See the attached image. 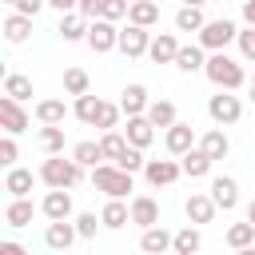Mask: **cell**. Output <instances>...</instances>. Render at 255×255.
<instances>
[{"instance_id": "obj_1", "label": "cell", "mask_w": 255, "mask_h": 255, "mask_svg": "<svg viewBox=\"0 0 255 255\" xmlns=\"http://www.w3.org/2000/svg\"><path fill=\"white\" fill-rule=\"evenodd\" d=\"M203 76H207L215 88H231V92H239V88L247 84L243 64H239V60H231L227 52H211V56H207V64H203Z\"/></svg>"}, {"instance_id": "obj_2", "label": "cell", "mask_w": 255, "mask_h": 255, "mask_svg": "<svg viewBox=\"0 0 255 255\" xmlns=\"http://www.w3.org/2000/svg\"><path fill=\"white\" fill-rule=\"evenodd\" d=\"M40 179H44L48 187H76V183L84 179V163H80L76 155L64 159V155L56 151V155H48V159L40 163Z\"/></svg>"}, {"instance_id": "obj_3", "label": "cell", "mask_w": 255, "mask_h": 255, "mask_svg": "<svg viewBox=\"0 0 255 255\" xmlns=\"http://www.w3.org/2000/svg\"><path fill=\"white\" fill-rule=\"evenodd\" d=\"M92 187H96V191H104V195H112V199H124V195L135 187V179H131V171H124L120 163L104 159V163H96V167H92Z\"/></svg>"}, {"instance_id": "obj_4", "label": "cell", "mask_w": 255, "mask_h": 255, "mask_svg": "<svg viewBox=\"0 0 255 255\" xmlns=\"http://www.w3.org/2000/svg\"><path fill=\"white\" fill-rule=\"evenodd\" d=\"M207 116H211L219 128H227V124H239V116H243V100H239L231 88H219V92L207 100Z\"/></svg>"}, {"instance_id": "obj_5", "label": "cell", "mask_w": 255, "mask_h": 255, "mask_svg": "<svg viewBox=\"0 0 255 255\" xmlns=\"http://www.w3.org/2000/svg\"><path fill=\"white\" fill-rule=\"evenodd\" d=\"M195 36H199V44H203L207 52H223V48H227V44L239 36V28H235V20L219 16V20H207V24H203Z\"/></svg>"}, {"instance_id": "obj_6", "label": "cell", "mask_w": 255, "mask_h": 255, "mask_svg": "<svg viewBox=\"0 0 255 255\" xmlns=\"http://www.w3.org/2000/svg\"><path fill=\"white\" fill-rule=\"evenodd\" d=\"M92 52H112V48H120V28H116V20H104V16H96L92 24H88V40H84Z\"/></svg>"}, {"instance_id": "obj_7", "label": "cell", "mask_w": 255, "mask_h": 255, "mask_svg": "<svg viewBox=\"0 0 255 255\" xmlns=\"http://www.w3.org/2000/svg\"><path fill=\"white\" fill-rule=\"evenodd\" d=\"M28 124H32V116L24 112V100L0 96V128H4L8 135H20V131H28Z\"/></svg>"}, {"instance_id": "obj_8", "label": "cell", "mask_w": 255, "mask_h": 255, "mask_svg": "<svg viewBox=\"0 0 255 255\" xmlns=\"http://www.w3.org/2000/svg\"><path fill=\"white\" fill-rule=\"evenodd\" d=\"M76 239H80L76 219H48V227H44V247L48 251H68Z\"/></svg>"}, {"instance_id": "obj_9", "label": "cell", "mask_w": 255, "mask_h": 255, "mask_svg": "<svg viewBox=\"0 0 255 255\" xmlns=\"http://www.w3.org/2000/svg\"><path fill=\"white\" fill-rule=\"evenodd\" d=\"M147 48H151V32L143 24H131L128 20V28H120V52L128 60H135V56H147Z\"/></svg>"}, {"instance_id": "obj_10", "label": "cell", "mask_w": 255, "mask_h": 255, "mask_svg": "<svg viewBox=\"0 0 255 255\" xmlns=\"http://www.w3.org/2000/svg\"><path fill=\"white\" fill-rule=\"evenodd\" d=\"M195 143H199V135H195L191 124L175 120L171 128H163V147H167V155H183V151H191Z\"/></svg>"}, {"instance_id": "obj_11", "label": "cell", "mask_w": 255, "mask_h": 255, "mask_svg": "<svg viewBox=\"0 0 255 255\" xmlns=\"http://www.w3.org/2000/svg\"><path fill=\"white\" fill-rule=\"evenodd\" d=\"M44 219H72V187H48V195L40 199Z\"/></svg>"}, {"instance_id": "obj_12", "label": "cell", "mask_w": 255, "mask_h": 255, "mask_svg": "<svg viewBox=\"0 0 255 255\" xmlns=\"http://www.w3.org/2000/svg\"><path fill=\"white\" fill-rule=\"evenodd\" d=\"M175 159H179V155H175ZM175 159H147V163H143L147 183H151V187H167V183H175V179L183 175V163H175Z\"/></svg>"}, {"instance_id": "obj_13", "label": "cell", "mask_w": 255, "mask_h": 255, "mask_svg": "<svg viewBox=\"0 0 255 255\" xmlns=\"http://www.w3.org/2000/svg\"><path fill=\"white\" fill-rule=\"evenodd\" d=\"M215 211H219V203L211 199V191H207V195H203V191H191V195H187V203H183L187 223H199V227H203V223H211V219H215Z\"/></svg>"}, {"instance_id": "obj_14", "label": "cell", "mask_w": 255, "mask_h": 255, "mask_svg": "<svg viewBox=\"0 0 255 255\" xmlns=\"http://www.w3.org/2000/svg\"><path fill=\"white\" fill-rule=\"evenodd\" d=\"M124 135H128V143H135V147H151V139H155V124L147 120V112H143V116H128Z\"/></svg>"}, {"instance_id": "obj_15", "label": "cell", "mask_w": 255, "mask_h": 255, "mask_svg": "<svg viewBox=\"0 0 255 255\" xmlns=\"http://www.w3.org/2000/svg\"><path fill=\"white\" fill-rule=\"evenodd\" d=\"M179 163H183V175H187V179H203V175H211V167H215V159H211L199 143H195L191 151H183Z\"/></svg>"}, {"instance_id": "obj_16", "label": "cell", "mask_w": 255, "mask_h": 255, "mask_svg": "<svg viewBox=\"0 0 255 255\" xmlns=\"http://www.w3.org/2000/svg\"><path fill=\"white\" fill-rule=\"evenodd\" d=\"M211 199L219 203V211H235L239 207V183L231 175H215L211 179Z\"/></svg>"}, {"instance_id": "obj_17", "label": "cell", "mask_w": 255, "mask_h": 255, "mask_svg": "<svg viewBox=\"0 0 255 255\" xmlns=\"http://www.w3.org/2000/svg\"><path fill=\"white\" fill-rule=\"evenodd\" d=\"M203 52H207L203 44H179V52H175V68H179L183 76L203 72V64H207V56H203Z\"/></svg>"}, {"instance_id": "obj_18", "label": "cell", "mask_w": 255, "mask_h": 255, "mask_svg": "<svg viewBox=\"0 0 255 255\" xmlns=\"http://www.w3.org/2000/svg\"><path fill=\"white\" fill-rule=\"evenodd\" d=\"M171 231L167 227H159V223H151V227H143V235H139V251H147V255H163V251H171Z\"/></svg>"}, {"instance_id": "obj_19", "label": "cell", "mask_w": 255, "mask_h": 255, "mask_svg": "<svg viewBox=\"0 0 255 255\" xmlns=\"http://www.w3.org/2000/svg\"><path fill=\"white\" fill-rule=\"evenodd\" d=\"M32 20H36V16H24V12L12 8V12L4 16V40H8V44H24V40L32 36Z\"/></svg>"}, {"instance_id": "obj_20", "label": "cell", "mask_w": 255, "mask_h": 255, "mask_svg": "<svg viewBox=\"0 0 255 255\" xmlns=\"http://www.w3.org/2000/svg\"><path fill=\"white\" fill-rule=\"evenodd\" d=\"M88 16H80V12H60V36L68 40V44H80V40H88Z\"/></svg>"}, {"instance_id": "obj_21", "label": "cell", "mask_w": 255, "mask_h": 255, "mask_svg": "<svg viewBox=\"0 0 255 255\" xmlns=\"http://www.w3.org/2000/svg\"><path fill=\"white\" fill-rule=\"evenodd\" d=\"M175 52H179V40H175V32H155V36H151V48H147V56H151L155 64H175Z\"/></svg>"}, {"instance_id": "obj_22", "label": "cell", "mask_w": 255, "mask_h": 255, "mask_svg": "<svg viewBox=\"0 0 255 255\" xmlns=\"http://www.w3.org/2000/svg\"><path fill=\"white\" fill-rule=\"evenodd\" d=\"M100 219H104V227H108V231H120V227H128V223H131V203H124V199H112V195H108V203H104Z\"/></svg>"}, {"instance_id": "obj_23", "label": "cell", "mask_w": 255, "mask_h": 255, "mask_svg": "<svg viewBox=\"0 0 255 255\" xmlns=\"http://www.w3.org/2000/svg\"><path fill=\"white\" fill-rule=\"evenodd\" d=\"M147 88L143 84H128L124 92H120V108H124V116H143L147 112Z\"/></svg>"}, {"instance_id": "obj_24", "label": "cell", "mask_w": 255, "mask_h": 255, "mask_svg": "<svg viewBox=\"0 0 255 255\" xmlns=\"http://www.w3.org/2000/svg\"><path fill=\"white\" fill-rule=\"evenodd\" d=\"M131 223H135V227L159 223V203H155L151 195H131Z\"/></svg>"}, {"instance_id": "obj_25", "label": "cell", "mask_w": 255, "mask_h": 255, "mask_svg": "<svg viewBox=\"0 0 255 255\" xmlns=\"http://www.w3.org/2000/svg\"><path fill=\"white\" fill-rule=\"evenodd\" d=\"M223 243H227L231 251H251V247H255V223H251V219L231 223V227H227V235H223Z\"/></svg>"}, {"instance_id": "obj_26", "label": "cell", "mask_w": 255, "mask_h": 255, "mask_svg": "<svg viewBox=\"0 0 255 255\" xmlns=\"http://www.w3.org/2000/svg\"><path fill=\"white\" fill-rule=\"evenodd\" d=\"M199 147L219 163V159H227V151H231V139H227V131L223 128H211V131H203L199 135Z\"/></svg>"}, {"instance_id": "obj_27", "label": "cell", "mask_w": 255, "mask_h": 255, "mask_svg": "<svg viewBox=\"0 0 255 255\" xmlns=\"http://www.w3.org/2000/svg\"><path fill=\"white\" fill-rule=\"evenodd\" d=\"M32 211H36V207H32L28 195H12V203L4 207V223H8V227H28V223H32Z\"/></svg>"}, {"instance_id": "obj_28", "label": "cell", "mask_w": 255, "mask_h": 255, "mask_svg": "<svg viewBox=\"0 0 255 255\" xmlns=\"http://www.w3.org/2000/svg\"><path fill=\"white\" fill-rule=\"evenodd\" d=\"M100 108H104V100H100V96H92V92H84V96H76V104H72V116H76L80 124H92V128H96V120H100Z\"/></svg>"}, {"instance_id": "obj_29", "label": "cell", "mask_w": 255, "mask_h": 255, "mask_svg": "<svg viewBox=\"0 0 255 255\" xmlns=\"http://www.w3.org/2000/svg\"><path fill=\"white\" fill-rule=\"evenodd\" d=\"M199 247H203L199 223H187V227H179V231H175V239H171V251H175V255H191V251H199Z\"/></svg>"}, {"instance_id": "obj_30", "label": "cell", "mask_w": 255, "mask_h": 255, "mask_svg": "<svg viewBox=\"0 0 255 255\" xmlns=\"http://www.w3.org/2000/svg\"><path fill=\"white\" fill-rule=\"evenodd\" d=\"M4 191H8V195H28V191H32V171L12 163V167L4 171Z\"/></svg>"}, {"instance_id": "obj_31", "label": "cell", "mask_w": 255, "mask_h": 255, "mask_svg": "<svg viewBox=\"0 0 255 255\" xmlns=\"http://www.w3.org/2000/svg\"><path fill=\"white\" fill-rule=\"evenodd\" d=\"M128 20H131V24H143V28L159 24V0H131Z\"/></svg>"}, {"instance_id": "obj_32", "label": "cell", "mask_w": 255, "mask_h": 255, "mask_svg": "<svg viewBox=\"0 0 255 255\" xmlns=\"http://www.w3.org/2000/svg\"><path fill=\"white\" fill-rule=\"evenodd\" d=\"M203 24H207V16H203L199 4H183V8L175 12V28H179V32H199Z\"/></svg>"}, {"instance_id": "obj_33", "label": "cell", "mask_w": 255, "mask_h": 255, "mask_svg": "<svg viewBox=\"0 0 255 255\" xmlns=\"http://www.w3.org/2000/svg\"><path fill=\"white\" fill-rule=\"evenodd\" d=\"M147 120H151L155 128H171L179 116H175V104H171V100H151V104H147Z\"/></svg>"}, {"instance_id": "obj_34", "label": "cell", "mask_w": 255, "mask_h": 255, "mask_svg": "<svg viewBox=\"0 0 255 255\" xmlns=\"http://www.w3.org/2000/svg\"><path fill=\"white\" fill-rule=\"evenodd\" d=\"M100 147H104V159H112V163H116V159L128 151V135H124L120 128H112V131H104V135H100Z\"/></svg>"}, {"instance_id": "obj_35", "label": "cell", "mask_w": 255, "mask_h": 255, "mask_svg": "<svg viewBox=\"0 0 255 255\" xmlns=\"http://www.w3.org/2000/svg\"><path fill=\"white\" fill-rule=\"evenodd\" d=\"M72 155H76L84 167H96V163H104V147H100V139H80V143L72 147Z\"/></svg>"}, {"instance_id": "obj_36", "label": "cell", "mask_w": 255, "mask_h": 255, "mask_svg": "<svg viewBox=\"0 0 255 255\" xmlns=\"http://www.w3.org/2000/svg\"><path fill=\"white\" fill-rule=\"evenodd\" d=\"M4 96H12V100H32V80L20 76V72H8V76H4Z\"/></svg>"}, {"instance_id": "obj_37", "label": "cell", "mask_w": 255, "mask_h": 255, "mask_svg": "<svg viewBox=\"0 0 255 255\" xmlns=\"http://www.w3.org/2000/svg\"><path fill=\"white\" fill-rule=\"evenodd\" d=\"M64 116H68L64 100H40L36 104V120L40 124H64Z\"/></svg>"}, {"instance_id": "obj_38", "label": "cell", "mask_w": 255, "mask_h": 255, "mask_svg": "<svg viewBox=\"0 0 255 255\" xmlns=\"http://www.w3.org/2000/svg\"><path fill=\"white\" fill-rule=\"evenodd\" d=\"M40 147H44L48 155L64 151V124H44V128H40Z\"/></svg>"}, {"instance_id": "obj_39", "label": "cell", "mask_w": 255, "mask_h": 255, "mask_svg": "<svg viewBox=\"0 0 255 255\" xmlns=\"http://www.w3.org/2000/svg\"><path fill=\"white\" fill-rule=\"evenodd\" d=\"M88 88H92V80H88L84 68H68V72H64V92H68V96H84Z\"/></svg>"}, {"instance_id": "obj_40", "label": "cell", "mask_w": 255, "mask_h": 255, "mask_svg": "<svg viewBox=\"0 0 255 255\" xmlns=\"http://www.w3.org/2000/svg\"><path fill=\"white\" fill-rule=\"evenodd\" d=\"M100 227H104V219H100L96 211H80V215H76V231H80V239H96Z\"/></svg>"}, {"instance_id": "obj_41", "label": "cell", "mask_w": 255, "mask_h": 255, "mask_svg": "<svg viewBox=\"0 0 255 255\" xmlns=\"http://www.w3.org/2000/svg\"><path fill=\"white\" fill-rule=\"evenodd\" d=\"M116 163H120L124 171H131V175H135V171H143V163H147V159H143V147H135V143H128V151H124V155H120Z\"/></svg>"}, {"instance_id": "obj_42", "label": "cell", "mask_w": 255, "mask_h": 255, "mask_svg": "<svg viewBox=\"0 0 255 255\" xmlns=\"http://www.w3.org/2000/svg\"><path fill=\"white\" fill-rule=\"evenodd\" d=\"M235 44H239V56H243L247 64H255V24H247V28H239V36H235Z\"/></svg>"}, {"instance_id": "obj_43", "label": "cell", "mask_w": 255, "mask_h": 255, "mask_svg": "<svg viewBox=\"0 0 255 255\" xmlns=\"http://www.w3.org/2000/svg\"><path fill=\"white\" fill-rule=\"evenodd\" d=\"M120 112H124L120 104H108V100H104V108H100V120H96V128H100V131H112V128H120Z\"/></svg>"}, {"instance_id": "obj_44", "label": "cell", "mask_w": 255, "mask_h": 255, "mask_svg": "<svg viewBox=\"0 0 255 255\" xmlns=\"http://www.w3.org/2000/svg\"><path fill=\"white\" fill-rule=\"evenodd\" d=\"M128 12H131V0H104V8H100L104 20H124Z\"/></svg>"}, {"instance_id": "obj_45", "label": "cell", "mask_w": 255, "mask_h": 255, "mask_svg": "<svg viewBox=\"0 0 255 255\" xmlns=\"http://www.w3.org/2000/svg\"><path fill=\"white\" fill-rule=\"evenodd\" d=\"M16 155H20L16 135H8V131H4V139H0V163H4V167H12V163H16Z\"/></svg>"}, {"instance_id": "obj_46", "label": "cell", "mask_w": 255, "mask_h": 255, "mask_svg": "<svg viewBox=\"0 0 255 255\" xmlns=\"http://www.w3.org/2000/svg\"><path fill=\"white\" fill-rule=\"evenodd\" d=\"M100 8H104V0H80V4H76V12H80V16H88V20H96V16H100Z\"/></svg>"}, {"instance_id": "obj_47", "label": "cell", "mask_w": 255, "mask_h": 255, "mask_svg": "<svg viewBox=\"0 0 255 255\" xmlns=\"http://www.w3.org/2000/svg\"><path fill=\"white\" fill-rule=\"evenodd\" d=\"M44 4H48V0H16L12 8H16V12H24V16H36V12L44 8Z\"/></svg>"}, {"instance_id": "obj_48", "label": "cell", "mask_w": 255, "mask_h": 255, "mask_svg": "<svg viewBox=\"0 0 255 255\" xmlns=\"http://www.w3.org/2000/svg\"><path fill=\"white\" fill-rule=\"evenodd\" d=\"M0 255H28V251H24L20 243H12V239H4V243H0Z\"/></svg>"}, {"instance_id": "obj_49", "label": "cell", "mask_w": 255, "mask_h": 255, "mask_svg": "<svg viewBox=\"0 0 255 255\" xmlns=\"http://www.w3.org/2000/svg\"><path fill=\"white\" fill-rule=\"evenodd\" d=\"M76 4L80 0H48V8H56V12H76Z\"/></svg>"}, {"instance_id": "obj_50", "label": "cell", "mask_w": 255, "mask_h": 255, "mask_svg": "<svg viewBox=\"0 0 255 255\" xmlns=\"http://www.w3.org/2000/svg\"><path fill=\"white\" fill-rule=\"evenodd\" d=\"M243 20L255 24V0H243Z\"/></svg>"}, {"instance_id": "obj_51", "label": "cell", "mask_w": 255, "mask_h": 255, "mask_svg": "<svg viewBox=\"0 0 255 255\" xmlns=\"http://www.w3.org/2000/svg\"><path fill=\"white\" fill-rule=\"evenodd\" d=\"M247 219H251V223H255V199H251V203H247Z\"/></svg>"}, {"instance_id": "obj_52", "label": "cell", "mask_w": 255, "mask_h": 255, "mask_svg": "<svg viewBox=\"0 0 255 255\" xmlns=\"http://www.w3.org/2000/svg\"><path fill=\"white\" fill-rule=\"evenodd\" d=\"M183 4H199V8H203V4H207V0H183Z\"/></svg>"}, {"instance_id": "obj_53", "label": "cell", "mask_w": 255, "mask_h": 255, "mask_svg": "<svg viewBox=\"0 0 255 255\" xmlns=\"http://www.w3.org/2000/svg\"><path fill=\"white\" fill-rule=\"evenodd\" d=\"M251 104H255V84H251Z\"/></svg>"}, {"instance_id": "obj_54", "label": "cell", "mask_w": 255, "mask_h": 255, "mask_svg": "<svg viewBox=\"0 0 255 255\" xmlns=\"http://www.w3.org/2000/svg\"><path fill=\"white\" fill-rule=\"evenodd\" d=\"M4 4H16V0H4Z\"/></svg>"}, {"instance_id": "obj_55", "label": "cell", "mask_w": 255, "mask_h": 255, "mask_svg": "<svg viewBox=\"0 0 255 255\" xmlns=\"http://www.w3.org/2000/svg\"><path fill=\"white\" fill-rule=\"evenodd\" d=\"M251 84H255V80H251Z\"/></svg>"}, {"instance_id": "obj_56", "label": "cell", "mask_w": 255, "mask_h": 255, "mask_svg": "<svg viewBox=\"0 0 255 255\" xmlns=\"http://www.w3.org/2000/svg\"><path fill=\"white\" fill-rule=\"evenodd\" d=\"M159 4H163V0H159Z\"/></svg>"}]
</instances>
